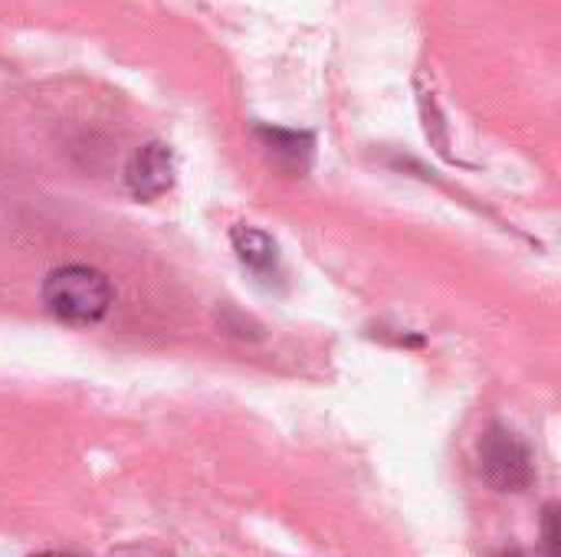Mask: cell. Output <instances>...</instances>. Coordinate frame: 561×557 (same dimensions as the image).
Segmentation results:
<instances>
[{
	"label": "cell",
	"instance_id": "1",
	"mask_svg": "<svg viewBox=\"0 0 561 557\" xmlns=\"http://www.w3.org/2000/svg\"><path fill=\"white\" fill-rule=\"evenodd\" d=\"M43 305L66 325H95L112 309V286L99 269L62 266L46 276Z\"/></svg>",
	"mask_w": 561,
	"mask_h": 557
},
{
	"label": "cell",
	"instance_id": "2",
	"mask_svg": "<svg viewBox=\"0 0 561 557\" xmlns=\"http://www.w3.org/2000/svg\"><path fill=\"white\" fill-rule=\"evenodd\" d=\"M480 463L486 483L500 492H523L533 483V456L526 443L506 427L486 430L480 440Z\"/></svg>",
	"mask_w": 561,
	"mask_h": 557
},
{
	"label": "cell",
	"instance_id": "3",
	"mask_svg": "<svg viewBox=\"0 0 561 557\" xmlns=\"http://www.w3.org/2000/svg\"><path fill=\"white\" fill-rule=\"evenodd\" d=\"M125 181L138 200H154V197L168 194L174 184V158H171L168 144L148 141L145 148H138L125 167Z\"/></svg>",
	"mask_w": 561,
	"mask_h": 557
},
{
	"label": "cell",
	"instance_id": "4",
	"mask_svg": "<svg viewBox=\"0 0 561 557\" xmlns=\"http://www.w3.org/2000/svg\"><path fill=\"white\" fill-rule=\"evenodd\" d=\"M230 240H233V250H237L240 263L247 269H253L256 276H266L270 269H276V259H279L276 243L263 230H256L250 223H240V227H233Z\"/></svg>",
	"mask_w": 561,
	"mask_h": 557
},
{
	"label": "cell",
	"instance_id": "5",
	"mask_svg": "<svg viewBox=\"0 0 561 557\" xmlns=\"http://www.w3.org/2000/svg\"><path fill=\"white\" fill-rule=\"evenodd\" d=\"M263 138H266V144H270V151L279 158V154H289V161L293 164H306L309 161V151H312V141L306 138V135H296V131H279V128H266V131H260Z\"/></svg>",
	"mask_w": 561,
	"mask_h": 557
},
{
	"label": "cell",
	"instance_id": "6",
	"mask_svg": "<svg viewBox=\"0 0 561 557\" xmlns=\"http://www.w3.org/2000/svg\"><path fill=\"white\" fill-rule=\"evenodd\" d=\"M559 509L549 506L546 509V522H542V532H546V548H549V557H559Z\"/></svg>",
	"mask_w": 561,
	"mask_h": 557
},
{
	"label": "cell",
	"instance_id": "7",
	"mask_svg": "<svg viewBox=\"0 0 561 557\" xmlns=\"http://www.w3.org/2000/svg\"><path fill=\"white\" fill-rule=\"evenodd\" d=\"M33 557H76V555H62V552H46V555H33Z\"/></svg>",
	"mask_w": 561,
	"mask_h": 557
},
{
	"label": "cell",
	"instance_id": "8",
	"mask_svg": "<svg viewBox=\"0 0 561 557\" xmlns=\"http://www.w3.org/2000/svg\"><path fill=\"white\" fill-rule=\"evenodd\" d=\"M506 557H523V555H506Z\"/></svg>",
	"mask_w": 561,
	"mask_h": 557
}]
</instances>
